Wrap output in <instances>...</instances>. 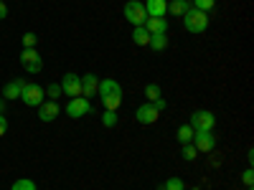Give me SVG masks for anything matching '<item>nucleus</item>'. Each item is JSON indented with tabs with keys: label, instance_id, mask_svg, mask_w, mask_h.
Segmentation results:
<instances>
[{
	"label": "nucleus",
	"instance_id": "f257e3e1",
	"mask_svg": "<svg viewBox=\"0 0 254 190\" xmlns=\"http://www.w3.org/2000/svg\"><path fill=\"white\" fill-rule=\"evenodd\" d=\"M99 99H102V107L104 109L117 112L120 104H122V87H120L115 79H102L99 81Z\"/></svg>",
	"mask_w": 254,
	"mask_h": 190
},
{
	"label": "nucleus",
	"instance_id": "f03ea898",
	"mask_svg": "<svg viewBox=\"0 0 254 190\" xmlns=\"http://www.w3.org/2000/svg\"><path fill=\"white\" fill-rule=\"evenodd\" d=\"M183 26H186V31L188 33H203L206 28H208V13H203V10H196L193 5L188 8V13L183 15Z\"/></svg>",
	"mask_w": 254,
	"mask_h": 190
},
{
	"label": "nucleus",
	"instance_id": "7ed1b4c3",
	"mask_svg": "<svg viewBox=\"0 0 254 190\" xmlns=\"http://www.w3.org/2000/svg\"><path fill=\"white\" fill-rule=\"evenodd\" d=\"M190 127H193V132H214V127H216V117L214 112H208V109H198L190 114Z\"/></svg>",
	"mask_w": 254,
	"mask_h": 190
},
{
	"label": "nucleus",
	"instance_id": "20e7f679",
	"mask_svg": "<svg viewBox=\"0 0 254 190\" xmlns=\"http://www.w3.org/2000/svg\"><path fill=\"white\" fill-rule=\"evenodd\" d=\"M125 18L130 20L132 26H145V20H147V10H145V5L140 3V0H130V3L125 5Z\"/></svg>",
	"mask_w": 254,
	"mask_h": 190
},
{
	"label": "nucleus",
	"instance_id": "39448f33",
	"mask_svg": "<svg viewBox=\"0 0 254 190\" xmlns=\"http://www.w3.org/2000/svg\"><path fill=\"white\" fill-rule=\"evenodd\" d=\"M89 112H94V107H92V101H89L87 96H74V99L66 104V114H69L71 119H79V117L89 114Z\"/></svg>",
	"mask_w": 254,
	"mask_h": 190
},
{
	"label": "nucleus",
	"instance_id": "423d86ee",
	"mask_svg": "<svg viewBox=\"0 0 254 190\" xmlns=\"http://www.w3.org/2000/svg\"><path fill=\"white\" fill-rule=\"evenodd\" d=\"M20 66H23L28 74H38L41 69H44V58L38 56L36 48H26L23 53H20Z\"/></svg>",
	"mask_w": 254,
	"mask_h": 190
},
{
	"label": "nucleus",
	"instance_id": "0eeeda50",
	"mask_svg": "<svg viewBox=\"0 0 254 190\" xmlns=\"http://www.w3.org/2000/svg\"><path fill=\"white\" fill-rule=\"evenodd\" d=\"M44 96H46V89L38 87V84H28V87L23 89V94H20V99H23L28 107H41V104L46 101Z\"/></svg>",
	"mask_w": 254,
	"mask_h": 190
},
{
	"label": "nucleus",
	"instance_id": "6e6552de",
	"mask_svg": "<svg viewBox=\"0 0 254 190\" xmlns=\"http://www.w3.org/2000/svg\"><path fill=\"white\" fill-rule=\"evenodd\" d=\"M190 144H193L198 152H214L216 135H214V132H193V140H190Z\"/></svg>",
	"mask_w": 254,
	"mask_h": 190
},
{
	"label": "nucleus",
	"instance_id": "1a4fd4ad",
	"mask_svg": "<svg viewBox=\"0 0 254 190\" xmlns=\"http://www.w3.org/2000/svg\"><path fill=\"white\" fill-rule=\"evenodd\" d=\"M158 117H160V112L155 109V104H153V101L140 104V107H137V112H135V119H137V124H155V122H158Z\"/></svg>",
	"mask_w": 254,
	"mask_h": 190
},
{
	"label": "nucleus",
	"instance_id": "9d476101",
	"mask_svg": "<svg viewBox=\"0 0 254 190\" xmlns=\"http://www.w3.org/2000/svg\"><path fill=\"white\" fill-rule=\"evenodd\" d=\"M61 92L66 94V96H81V76L76 74H64L61 79Z\"/></svg>",
	"mask_w": 254,
	"mask_h": 190
},
{
	"label": "nucleus",
	"instance_id": "9b49d317",
	"mask_svg": "<svg viewBox=\"0 0 254 190\" xmlns=\"http://www.w3.org/2000/svg\"><path fill=\"white\" fill-rule=\"evenodd\" d=\"M59 112H61V107H59V101H44V104H41V107H38V119L41 122H54L56 117H59Z\"/></svg>",
	"mask_w": 254,
	"mask_h": 190
},
{
	"label": "nucleus",
	"instance_id": "f8f14e48",
	"mask_svg": "<svg viewBox=\"0 0 254 190\" xmlns=\"http://www.w3.org/2000/svg\"><path fill=\"white\" fill-rule=\"evenodd\" d=\"M97 92H99V79H97V74H84L81 76V96H97Z\"/></svg>",
	"mask_w": 254,
	"mask_h": 190
},
{
	"label": "nucleus",
	"instance_id": "ddd939ff",
	"mask_svg": "<svg viewBox=\"0 0 254 190\" xmlns=\"http://www.w3.org/2000/svg\"><path fill=\"white\" fill-rule=\"evenodd\" d=\"M145 28L150 36H160V33H168V20L165 18H158V15H147L145 20Z\"/></svg>",
	"mask_w": 254,
	"mask_h": 190
},
{
	"label": "nucleus",
	"instance_id": "4468645a",
	"mask_svg": "<svg viewBox=\"0 0 254 190\" xmlns=\"http://www.w3.org/2000/svg\"><path fill=\"white\" fill-rule=\"evenodd\" d=\"M28 87V81L26 79H18V81H10L5 84V89H3V99H20V94H23V89Z\"/></svg>",
	"mask_w": 254,
	"mask_h": 190
},
{
	"label": "nucleus",
	"instance_id": "2eb2a0df",
	"mask_svg": "<svg viewBox=\"0 0 254 190\" xmlns=\"http://www.w3.org/2000/svg\"><path fill=\"white\" fill-rule=\"evenodd\" d=\"M145 10L147 15H158V18H165V10H168V0H145Z\"/></svg>",
	"mask_w": 254,
	"mask_h": 190
},
{
	"label": "nucleus",
	"instance_id": "dca6fc26",
	"mask_svg": "<svg viewBox=\"0 0 254 190\" xmlns=\"http://www.w3.org/2000/svg\"><path fill=\"white\" fill-rule=\"evenodd\" d=\"M132 44L135 46H147L150 44V33H147L145 26H135L132 28Z\"/></svg>",
	"mask_w": 254,
	"mask_h": 190
},
{
	"label": "nucleus",
	"instance_id": "f3484780",
	"mask_svg": "<svg viewBox=\"0 0 254 190\" xmlns=\"http://www.w3.org/2000/svg\"><path fill=\"white\" fill-rule=\"evenodd\" d=\"M188 8H190V3L188 0H171V3H168V10L165 13H171V15H186L188 13Z\"/></svg>",
	"mask_w": 254,
	"mask_h": 190
},
{
	"label": "nucleus",
	"instance_id": "a211bd4d",
	"mask_svg": "<svg viewBox=\"0 0 254 190\" xmlns=\"http://www.w3.org/2000/svg\"><path fill=\"white\" fill-rule=\"evenodd\" d=\"M190 140H193V127H190V124L178 127V142L181 144H190Z\"/></svg>",
	"mask_w": 254,
	"mask_h": 190
},
{
	"label": "nucleus",
	"instance_id": "6ab92c4d",
	"mask_svg": "<svg viewBox=\"0 0 254 190\" xmlns=\"http://www.w3.org/2000/svg\"><path fill=\"white\" fill-rule=\"evenodd\" d=\"M158 190H186V183L181 178H168L163 185H158Z\"/></svg>",
	"mask_w": 254,
	"mask_h": 190
},
{
	"label": "nucleus",
	"instance_id": "aec40b11",
	"mask_svg": "<svg viewBox=\"0 0 254 190\" xmlns=\"http://www.w3.org/2000/svg\"><path fill=\"white\" fill-rule=\"evenodd\" d=\"M150 46L153 51H163V48H168V36L165 33H160V36H150Z\"/></svg>",
	"mask_w": 254,
	"mask_h": 190
},
{
	"label": "nucleus",
	"instance_id": "412c9836",
	"mask_svg": "<svg viewBox=\"0 0 254 190\" xmlns=\"http://www.w3.org/2000/svg\"><path fill=\"white\" fill-rule=\"evenodd\" d=\"M145 96H147V101H158V99H163V92H160V87H158L155 81L145 87Z\"/></svg>",
	"mask_w": 254,
	"mask_h": 190
},
{
	"label": "nucleus",
	"instance_id": "4be33fe9",
	"mask_svg": "<svg viewBox=\"0 0 254 190\" xmlns=\"http://www.w3.org/2000/svg\"><path fill=\"white\" fill-rule=\"evenodd\" d=\"M10 190H36V183L31 180V178H20V180H15L13 183V188Z\"/></svg>",
	"mask_w": 254,
	"mask_h": 190
},
{
	"label": "nucleus",
	"instance_id": "5701e85b",
	"mask_svg": "<svg viewBox=\"0 0 254 190\" xmlns=\"http://www.w3.org/2000/svg\"><path fill=\"white\" fill-rule=\"evenodd\" d=\"M193 5L196 10H203V13H208V10H214V5H216V0H193Z\"/></svg>",
	"mask_w": 254,
	"mask_h": 190
},
{
	"label": "nucleus",
	"instance_id": "b1692460",
	"mask_svg": "<svg viewBox=\"0 0 254 190\" xmlns=\"http://www.w3.org/2000/svg\"><path fill=\"white\" fill-rule=\"evenodd\" d=\"M102 124L107 127V130H110V127H115V124H117V112L104 109V114H102Z\"/></svg>",
	"mask_w": 254,
	"mask_h": 190
},
{
	"label": "nucleus",
	"instance_id": "393cba45",
	"mask_svg": "<svg viewBox=\"0 0 254 190\" xmlns=\"http://www.w3.org/2000/svg\"><path fill=\"white\" fill-rule=\"evenodd\" d=\"M198 157V150L193 144H183V160H188V162H193Z\"/></svg>",
	"mask_w": 254,
	"mask_h": 190
},
{
	"label": "nucleus",
	"instance_id": "a878e982",
	"mask_svg": "<svg viewBox=\"0 0 254 190\" xmlns=\"http://www.w3.org/2000/svg\"><path fill=\"white\" fill-rule=\"evenodd\" d=\"M61 94H64L61 92V84H49V87H46V96H51V101H56Z\"/></svg>",
	"mask_w": 254,
	"mask_h": 190
},
{
	"label": "nucleus",
	"instance_id": "bb28decb",
	"mask_svg": "<svg viewBox=\"0 0 254 190\" xmlns=\"http://www.w3.org/2000/svg\"><path fill=\"white\" fill-rule=\"evenodd\" d=\"M36 44H38V36H36V33H31V31L23 33V46H26V48H36Z\"/></svg>",
	"mask_w": 254,
	"mask_h": 190
},
{
	"label": "nucleus",
	"instance_id": "cd10ccee",
	"mask_svg": "<svg viewBox=\"0 0 254 190\" xmlns=\"http://www.w3.org/2000/svg\"><path fill=\"white\" fill-rule=\"evenodd\" d=\"M242 183L247 185V188H252L254 185V170L249 167V170H244V175H242Z\"/></svg>",
	"mask_w": 254,
	"mask_h": 190
},
{
	"label": "nucleus",
	"instance_id": "c85d7f7f",
	"mask_svg": "<svg viewBox=\"0 0 254 190\" xmlns=\"http://www.w3.org/2000/svg\"><path fill=\"white\" fill-rule=\"evenodd\" d=\"M5 132H8V119H5L3 114H0V137H3Z\"/></svg>",
	"mask_w": 254,
	"mask_h": 190
},
{
	"label": "nucleus",
	"instance_id": "c756f323",
	"mask_svg": "<svg viewBox=\"0 0 254 190\" xmlns=\"http://www.w3.org/2000/svg\"><path fill=\"white\" fill-rule=\"evenodd\" d=\"M3 18H8V5L0 0V20H3Z\"/></svg>",
	"mask_w": 254,
	"mask_h": 190
},
{
	"label": "nucleus",
	"instance_id": "7c9ffc66",
	"mask_svg": "<svg viewBox=\"0 0 254 190\" xmlns=\"http://www.w3.org/2000/svg\"><path fill=\"white\" fill-rule=\"evenodd\" d=\"M3 109H5V99H0V114H3Z\"/></svg>",
	"mask_w": 254,
	"mask_h": 190
},
{
	"label": "nucleus",
	"instance_id": "2f4dec72",
	"mask_svg": "<svg viewBox=\"0 0 254 190\" xmlns=\"http://www.w3.org/2000/svg\"><path fill=\"white\" fill-rule=\"evenodd\" d=\"M249 190H252V188H249Z\"/></svg>",
	"mask_w": 254,
	"mask_h": 190
}]
</instances>
